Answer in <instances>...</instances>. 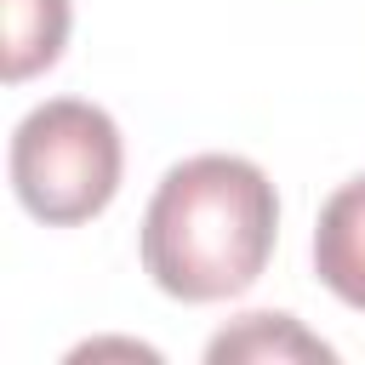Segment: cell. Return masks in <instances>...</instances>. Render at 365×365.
Masks as SVG:
<instances>
[{
	"label": "cell",
	"instance_id": "cell-1",
	"mask_svg": "<svg viewBox=\"0 0 365 365\" xmlns=\"http://www.w3.org/2000/svg\"><path fill=\"white\" fill-rule=\"evenodd\" d=\"M274 182L240 154H194L165 171L143 217V268L165 297L222 302L245 291L274 251Z\"/></svg>",
	"mask_w": 365,
	"mask_h": 365
},
{
	"label": "cell",
	"instance_id": "cell-2",
	"mask_svg": "<svg viewBox=\"0 0 365 365\" xmlns=\"http://www.w3.org/2000/svg\"><path fill=\"white\" fill-rule=\"evenodd\" d=\"M11 188L40 222H86L120 188V125L80 97L29 108L11 131Z\"/></svg>",
	"mask_w": 365,
	"mask_h": 365
},
{
	"label": "cell",
	"instance_id": "cell-3",
	"mask_svg": "<svg viewBox=\"0 0 365 365\" xmlns=\"http://www.w3.org/2000/svg\"><path fill=\"white\" fill-rule=\"evenodd\" d=\"M314 268L348 308H365V177L325 200L314 228Z\"/></svg>",
	"mask_w": 365,
	"mask_h": 365
},
{
	"label": "cell",
	"instance_id": "cell-5",
	"mask_svg": "<svg viewBox=\"0 0 365 365\" xmlns=\"http://www.w3.org/2000/svg\"><path fill=\"white\" fill-rule=\"evenodd\" d=\"M217 365L222 359H331V348L319 336H308L291 314H245L234 331H222L205 348Z\"/></svg>",
	"mask_w": 365,
	"mask_h": 365
},
{
	"label": "cell",
	"instance_id": "cell-4",
	"mask_svg": "<svg viewBox=\"0 0 365 365\" xmlns=\"http://www.w3.org/2000/svg\"><path fill=\"white\" fill-rule=\"evenodd\" d=\"M0 17H6L0 74L11 86L57 63V51L68 40V0H0Z\"/></svg>",
	"mask_w": 365,
	"mask_h": 365
}]
</instances>
